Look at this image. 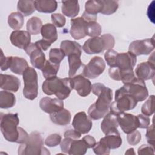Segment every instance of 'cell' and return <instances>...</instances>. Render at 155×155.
<instances>
[{"label": "cell", "mask_w": 155, "mask_h": 155, "mask_svg": "<svg viewBox=\"0 0 155 155\" xmlns=\"http://www.w3.org/2000/svg\"><path fill=\"white\" fill-rule=\"evenodd\" d=\"M91 91L98 97L96 102L90 106L88 114L91 119L99 120L109 112L113 99V92L111 88L101 83L93 84Z\"/></svg>", "instance_id": "cell-1"}, {"label": "cell", "mask_w": 155, "mask_h": 155, "mask_svg": "<svg viewBox=\"0 0 155 155\" xmlns=\"http://www.w3.org/2000/svg\"><path fill=\"white\" fill-rule=\"evenodd\" d=\"M19 123L18 113H1V131L7 141L21 144L28 139L29 135L22 128L18 126Z\"/></svg>", "instance_id": "cell-2"}, {"label": "cell", "mask_w": 155, "mask_h": 155, "mask_svg": "<svg viewBox=\"0 0 155 155\" xmlns=\"http://www.w3.org/2000/svg\"><path fill=\"white\" fill-rule=\"evenodd\" d=\"M42 89L47 95L54 94L58 99L64 100L70 96L71 91L70 78H59L54 76L46 79L42 84Z\"/></svg>", "instance_id": "cell-3"}, {"label": "cell", "mask_w": 155, "mask_h": 155, "mask_svg": "<svg viewBox=\"0 0 155 155\" xmlns=\"http://www.w3.org/2000/svg\"><path fill=\"white\" fill-rule=\"evenodd\" d=\"M19 155H43L50 154L49 151L44 147V140L38 131L31 132L27 140L18 148Z\"/></svg>", "instance_id": "cell-4"}, {"label": "cell", "mask_w": 155, "mask_h": 155, "mask_svg": "<svg viewBox=\"0 0 155 155\" xmlns=\"http://www.w3.org/2000/svg\"><path fill=\"white\" fill-rule=\"evenodd\" d=\"M114 44V38L111 34H104L100 37L90 38L87 39L84 42L82 49L88 54H99L105 50L112 49Z\"/></svg>", "instance_id": "cell-5"}, {"label": "cell", "mask_w": 155, "mask_h": 155, "mask_svg": "<svg viewBox=\"0 0 155 155\" xmlns=\"http://www.w3.org/2000/svg\"><path fill=\"white\" fill-rule=\"evenodd\" d=\"M114 99L110 105V110L117 115L133 109L137 103V101L127 93L122 87L116 91Z\"/></svg>", "instance_id": "cell-6"}, {"label": "cell", "mask_w": 155, "mask_h": 155, "mask_svg": "<svg viewBox=\"0 0 155 155\" xmlns=\"http://www.w3.org/2000/svg\"><path fill=\"white\" fill-rule=\"evenodd\" d=\"M22 76L24 84L23 95L26 99L33 100L38 94V74L34 68L28 67Z\"/></svg>", "instance_id": "cell-7"}, {"label": "cell", "mask_w": 155, "mask_h": 155, "mask_svg": "<svg viewBox=\"0 0 155 155\" xmlns=\"http://www.w3.org/2000/svg\"><path fill=\"white\" fill-rule=\"evenodd\" d=\"M28 67V62L24 58L18 56L5 57L4 54H1V69L2 71L10 68L13 73L18 75H22Z\"/></svg>", "instance_id": "cell-8"}, {"label": "cell", "mask_w": 155, "mask_h": 155, "mask_svg": "<svg viewBox=\"0 0 155 155\" xmlns=\"http://www.w3.org/2000/svg\"><path fill=\"white\" fill-rule=\"evenodd\" d=\"M125 91L132 96L137 102H142L148 96V91L144 81L136 78L132 82L122 86Z\"/></svg>", "instance_id": "cell-9"}, {"label": "cell", "mask_w": 155, "mask_h": 155, "mask_svg": "<svg viewBox=\"0 0 155 155\" xmlns=\"http://www.w3.org/2000/svg\"><path fill=\"white\" fill-rule=\"evenodd\" d=\"M105 68V63L104 59L100 56H94L84 67L82 74L87 78L95 79L104 72Z\"/></svg>", "instance_id": "cell-10"}, {"label": "cell", "mask_w": 155, "mask_h": 155, "mask_svg": "<svg viewBox=\"0 0 155 155\" xmlns=\"http://www.w3.org/2000/svg\"><path fill=\"white\" fill-rule=\"evenodd\" d=\"M153 37L142 40H136L131 42L128 47V51L134 56L149 54L154 49Z\"/></svg>", "instance_id": "cell-11"}, {"label": "cell", "mask_w": 155, "mask_h": 155, "mask_svg": "<svg viewBox=\"0 0 155 155\" xmlns=\"http://www.w3.org/2000/svg\"><path fill=\"white\" fill-rule=\"evenodd\" d=\"M70 85L71 89L76 90L78 94L82 97L87 96L91 91V82L82 74L70 78Z\"/></svg>", "instance_id": "cell-12"}, {"label": "cell", "mask_w": 155, "mask_h": 155, "mask_svg": "<svg viewBox=\"0 0 155 155\" xmlns=\"http://www.w3.org/2000/svg\"><path fill=\"white\" fill-rule=\"evenodd\" d=\"M24 50L27 55L30 56V62L33 67L41 70L46 62L45 56L43 51L35 42L30 43Z\"/></svg>", "instance_id": "cell-13"}, {"label": "cell", "mask_w": 155, "mask_h": 155, "mask_svg": "<svg viewBox=\"0 0 155 155\" xmlns=\"http://www.w3.org/2000/svg\"><path fill=\"white\" fill-rule=\"evenodd\" d=\"M117 116L118 124L124 133L128 134L139 128V121L137 116L123 112L117 114Z\"/></svg>", "instance_id": "cell-14"}, {"label": "cell", "mask_w": 155, "mask_h": 155, "mask_svg": "<svg viewBox=\"0 0 155 155\" xmlns=\"http://www.w3.org/2000/svg\"><path fill=\"white\" fill-rule=\"evenodd\" d=\"M136 56L129 51L117 53L114 67H117L121 71L132 70L136 65Z\"/></svg>", "instance_id": "cell-15"}, {"label": "cell", "mask_w": 155, "mask_h": 155, "mask_svg": "<svg viewBox=\"0 0 155 155\" xmlns=\"http://www.w3.org/2000/svg\"><path fill=\"white\" fill-rule=\"evenodd\" d=\"M91 119L84 111L76 113L73 119L72 125L74 130L81 134L88 133L92 127Z\"/></svg>", "instance_id": "cell-16"}, {"label": "cell", "mask_w": 155, "mask_h": 155, "mask_svg": "<svg viewBox=\"0 0 155 155\" xmlns=\"http://www.w3.org/2000/svg\"><path fill=\"white\" fill-rule=\"evenodd\" d=\"M70 33L72 38L79 40L87 36L88 23L82 17L72 18L70 21Z\"/></svg>", "instance_id": "cell-17"}, {"label": "cell", "mask_w": 155, "mask_h": 155, "mask_svg": "<svg viewBox=\"0 0 155 155\" xmlns=\"http://www.w3.org/2000/svg\"><path fill=\"white\" fill-rule=\"evenodd\" d=\"M135 73L137 78L143 81L153 79L154 77V61L149 58L148 61L139 64L135 69Z\"/></svg>", "instance_id": "cell-18"}, {"label": "cell", "mask_w": 155, "mask_h": 155, "mask_svg": "<svg viewBox=\"0 0 155 155\" xmlns=\"http://www.w3.org/2000/svg\"><path fill=\"white\" fill-rule=\"evenodd\" d=\"M30 35L27 31L15 30L10 34V40L14 46L25 50L30 44Z\"/></svg>", "instance_id": "cell-19"}, {"label": "cell", "mask_w": 155, "mask_h": 155, "mask_svg": "<svg viewBox=\"0 0 155 155\" xmlns=\"http://www.w3.org/2000/svg\"><path fill=\"white\" fill-rule=\"evenodd\" d=\"M39 107L46 113L51 114L59 111L64 108V102L58 98L45 97L41 99Z\"/></svg>", "instance_id": "cell-20"}, {"label": "cell", "mask_w": 155, "mask_h": 155, "mask_svg": "<svg viewBox=\"0 0 155 155\" xmlns=\"http://www.w3.org/2000/svg\"><path fill=\"white\" fill-rule=\"evenodd\" d=\"M21 85L19 79L9 74H0V88L6 91L16 92Z\"/></svg>", "instance_id": "cell-21"}, {"label": "cell", "mask_w": 155, "mask_h": 155, "mask_svg": "<svg viewBox=\"0 0 155 155\" xmlns=\"http://www.w3.org/2000/svg\"><path fill=\"white\" fill-rule=\"evenodd\" d=\"M99 141L105 144L110 149H116L120 147L122 143L120 134L117 130L105 134V136L101 138Z\"/></svg>", "instance_id": "cell-22"}, {"label": "cell", "mask_w": 155, "mask_h": 155, "mask_svg": "<svg viewBox=\"0 0 155 155\" xmlns=\"http://www.w3.org/2000/svg\"><path fill=\"white\" fill-rule=\"evenodd\" d=\"M119 126L117 114L111 111L108 112L104 117L101 124V128L105 134L110 131L117 130Z\"/></svg>", "instance_id": "cell-23"}, {"label": "cell", "mask_w": 155, "mask_h": 155, "mask_svg": "<svg viewBox=\"0 0 155 155\" xmlns=\"http://www.w3.org/2000/svg\"><path fill=\"white\" fill-rule=\"evenodd\" d=\"M50 118L51 122L58 125H67L70 124L71 119L70 112L63 108L61 110L50 114Z\"/></svg>", "instance_id": "cell-24"}, {"label": "cell", "mask_w": 155, "mask_h": 155, "mask_svg": "<svg viewBox=\"0 0 155 155\" xmlns=\"http://www.w3.org/2000/svg\"><path fill=\"white\" fill-rule=\"evenodd\" d=\"M60 48L67 56L73 54H77L81 56L82 54V47L76 41L70 40L62 41L60 45Z\"/></svg>", "instance_id": "cell-25"}, {"label": "cell", "mask_w": 155, "mask_h": 155, "mask_svg": "<svg viewBox=\"0 0 155 155\" xmlns=\"http://www.w3.org/2000/svg\"><path fill=\"white\" fill-rule=\"evenodd\" d=\"M79 5L78 1H62V12L67 17L74 18L79 12Z\"/></svg>", "instance_id": "cell-26"}, {"label": "cell", "mask_w": 155, "mask_h": 155, "mask_svg": "<svg viewBox=\"0 0 155 155\" xmlns=\"http://www.w3.org/2000/svg\"><path fill=\"white\" fill-rule=\"evenodd\" d=\"M34 2L36 10L41 13H52L56 10L58 7V3L56 1L37 0L35 1Z\"/></svg>", "instance_id": "cell-27"}, {"label": "cell", "mask_w": 155, "mask_h": 155, "mask_svg": "<svg viewBox=\"0 0 155 155\" xmlns=\"http://www.w3.org/2000/svg\"><path fill=\"white\" fill-rule=\"evenodd\" d=\"M41 33L43 39H45L51 44L55 42L58 39V32L56 27L50 23H47L42 25Z\"/></svg>", "instance_id": "cell-28"}, {"label": "cell", "mask_w": 155, "mask_h": 155, "mask_svg": "<svg viewBox=\"0 0 155 155\" xmlns=\"http://www.w3.org/2000/svg\"><path fill=\"white\" fill-rule=\"evenodd\" d=\"M68 62L69 65L68 76L73 78L76 74L77 71L81 67L85 66L81 59V55L73 54L68 56Z\"/></svg>", "instance_id": "cell-29"}, {"label": "cell", "mask_w": 155, "mask_h": 155, "mask_svg": "<svg viewBox=\"0 0 155 155\" xmlns=\"http://www.w3.org/2000/svg\"><path fill=\"white\" fill-rule=\"evenodd\" d=\"M88 147L83 139H74L72 140L68 154L70 155H84L86 153Z\"/></svg>", "instance_id": "cell-30"}, {"label": "cell", "mask_w": 155, "mask_h": 155, "mask_svg": "<svg viewBox=\"0 0 155 155\" xmlns=\"http://www.w3.org/2000/svg\"><path fill=\"white\" fill-rule=\"evenodd\" d=\"M16 104L15 96L7 91H0V107L7 109L13 107Z\"/></svg>", "instance_id": "cell-31"}, {"label": "cell", "mask_w": 155, "mask_h": 155, "mask_svg": "<svg viewBox=\"0 0 155 155\" xmlns=\"http://www.w3.org/2000/svg\"><path fill=\"white\" fill-rule=\"evenodd\" d=\"M35 1H19L17 4L18 12L24 16L31 15L35 10Z\"/></svg>", "instance_id": "cell-32"}, {"label": "cell", "mask_w": 155, "mask_h": 155, "mask_svg": "<svg viewBox=\"0 0 155 155\" xmlns=\"http://www.w3.org/2000/svg\"><path fill=\"white\" fill-rule=\"evenodd\" d=\"M8 25L13 30H18L24 24V16L19 12H12L8 17Z\"/></svg>", "instance_id": "cell-33"}, {"label": "cell", "mask_w": 155, "mask_h": 155, "mask_svg": "<svg viewBox=\"0 0 155 155\" xmlns=\"http://www.w3.org/2000/svg\"><path fill=\"white\" fill-rule=\"evenodd\" d=\"M59 69V64H53L49 60L46 61L44 67L41 70L44 78L48 79L56 76Z\"/></svg>", "instance_id": "cell-34"}, {"label": "cell", "mask_w": 155, "mask_h": 155, "mask_svg": "<svg viewBox=\"0 0 155 155\" xmlns=\"http://www.w3.org/2000/svg\"><path fill=\"white\" fill-rule=\"evenodd\" d=\"M26 27L28 32L31 35H36L41 32L42 22L40 18L34 16L28 20Z\"/></svg>", "instance_id": "cell-35"}, {"label": "cell", "mask_w": 155, "mask_h": 155, "mask_svg": "<svg viewBox=\"0 0 155 155\" xmlns=\"http://www.w3.org/2000/svg\"><path fill=\"white\" fill-rule=\"evenodd\" d=\"M103 8L102 1L90 0L85 2V8L87 13L94 15H97L98 13H101Z\"/></svg>", "instance_id": "cell-36"}, {"label": "cell", "mask_w": 155, "mask_h": 155, "mask_svg": "<svg viewBox=\"0 0 155 155\" xmlns=\"http://www.w3.org/2000/svg\"><path fill=\"white\" fill-rule=\"evenodd\" d=\"M103 2V8L101 13L105 15H111L116 12L119 7V4L117 1L113 0H102Z\"/></svg>", "instance_id": "cell-37"}, {"label": "cell", "mask_w": 155, "mask_h": 155, "mask_svg": "<svg viewBox=\"0 0 155 155\" xmlns=\"http://www.w3.org/2000/svg\"><path fill=\"white\" fill-rule=\"evenodd\" d=\"M65 56V53L61 48H51L49 51V61L53 64H59Z\"/></svg>", "instance_id": "cell-38"}, {"label": "cell", "mask_w": 155, "mask_h": 155, "mask_svg": "<svg viewBox=\"0 0 155 155\" xmlns=\"http://www.w3.org/2000/svg\"><path fill=\"white\" fill-rule=\"evenodd\" d=\"M154 96L151 95L145 101V102L142 105L141 111L143 114L147 116H150L154 113Z\"/></svg>", "instance_id": "cell-39"}, {"label": "cell", "mask_w": 155, "mask_h": 155, "mask_svg": "<svg viewBox=\"0 0 155 155\" xmlns=\"http://www.w3.org/2000/svg\"><path fill=\"white\" fill-rule=\"evenodd\" d=\"M102 28L100 24L97 22H91L88 23L87 25V36L91 38L99 36L101 34Z\"/></svg>", "instance_id": "cell-40"}, {"label": "cell", "mask_w": 155, "mask_h": 155, "mask_svg": "<svg viewBox=\"0 0 155 155\" xmlns=\"http://www.w3.org/2000/svg\"><path fill=\"white\" fill-rule=\"evenodd\" d=\"M62 140V137L60 134L54 133L49 135L45 140V144L50 147H53L58 145Z\"/></svg>", "instance_id": "cell-41"}, {"label": "cell", "mask_w": 155, "mask_h": 155, "mask_svg": "<svg viewBox=\"0 0 155 155\" xmlns=\"http://www.w3.org/2000/svg\"><path fill=\"white\" fill-rule=\"evenodd\" d=\"M94 153L97 155H108L110 153V149L105 144L99 141L97 142L93 147Z\"/></svg>", "instance_id": "cell-42"}, {"label": "cell", "mask_w": 155, "mask_h": 155, "mask_svg": "<svg viewBox=\"0 0 155 155\" xmlns=\"http://www.w3.org/2000/svg\"><path fill=\"white\" fill-rule=\"evenodd\" d=\"M127 140L130 145H136L139 143L141 140V134L139 131L135 130L128 134Z\"/></svg>", "instance_id": "cell-43"}, {"label": "cell", "mask_w": 155, "mask_h": 155, "mask_svg": "<svg viewBox=\"0 0 155 155\" xmlns=\"http://www.w3.org/2000/svg\"><path fill=\"white\" fill-rule=\"evenodd\" d=\"M53 25L57 27H62L65 25L66 19L63 15L60 13H53L51 16Z\"/></svg>", "instance_id": "cell-44"}, {"label": "cell", "mask_w": 155, "mask_h": 155, "mask_svg": "<svg viewBox=\"0 0 155 155\" xmlns=\"http://www.w3.org/2000/svg\"><path fill=\"white\" fill-rule=\"evenodd\" d=\"M117 52L113 49L107 50L104 54V58L108 65L110 67H113Z\"/></svg>", "instance_id": "cell-45"}, {"label": "cell", "mask_w": 155, "mask_h": 155, "mask_svg": "<svg viewBox=\"0 0 155 155\" xmlns=\"http://www.w3.org/2000/svg\"><path fill=\"white\" fill-rule=\"evenodd\" d=\"M146 132V137L147 142L149 145L152 147H154V127L153 124H151L150 126H148Z\"/></svg>", "instance_id": "cell-46"}, {"label": "cell", "mask_w": 155, "mask_h": 155, "mask_svg": "<svg viewBox=\"0 0 155 155\" xmlns=\"http://www.w3.org/2000/svg\"><path fill=\"white\" fill-rule=\"evenodd\" d=\"M139 121V128H147L150 124V119L148 116L144 114H138L137 116Z\"/></svg>", "instance_id": "cell-47"}, {"label": "cell", "mask_w": 155, "mask_h": 155, "mask_svg": "<svg viewBox=\"0 0 155 155\" xmlns=\"http://www.w3.org/2000/svg\"><path fill=\"white\" fill-rule=\"evenodd\" d=\"M154 147L150 145H142L138 148V154H154Z\"/></svg>", "instance_id": "cell-48"}, {"label": "cell", "mask_w": 155, "mask_h": 155, "mask_svg": "<svg viewBox=\"0 0 155 155\" xmlns=\"http://www.w3.org/2000/svg\"><path fill=\"white\" fill-rule=\"evenodd\" d=\"M74 139L68 138V137H65L63 140H61L60 143V146H61V149L62 152L66 154H68L70 147L71 145V143L72 140Z\"/></svg>", "instance_id": "cell-49"}, {"label": "cell", "mask_w": 155, "mask_h": 155, "mask_svg": "<svg viewBox=\"0 0 155 155\" xmlns=\"http://www.w3.org/2000/svg\"><path fill=\"white\" fill-rule=\"evenodd\" d=\"M81 133L74 129L67 130L64 133V137H68L72 139H78L81 137Z\"/></svg>", "instance_id": "cell-50"}, {"label": "cell", "mask_w": 155, "mask_h": 155, "mask_svg": "<svg viewBox=\"0 0 155 155\" xmlns=\"http://www.w3.org/2000/svg\"><path fill=\"white\" fill-rule=\"evenodd\" d=\"M82 139L84 140V142H85L86 145H87L88 147V148H93L95 144L96 143V140L95 139L90 136V135H87V136H85Z\"/></svg>", "instance_id": "cell-51"}, {"label": "cell", "mask_w": 155, "mask_h": 155, "mask_svg": "<svg viewBox=\"0 0 155 155\" xmlns=\"http://www.w3.org/2000/svg\"><path fill=\"white\" fill-rule=\"evenodd\" d=\"M35 43L42 51L47 50L48 48V47H50L51 45V44L50 42L43 39L37 41Z\"/></svg>", "instance_id": "cell-52"}, {"label": "cell", "mask_w": 155, "mask_h": 155, "mask_svg": "<svg viewBox=\"0 0 155 155\" xmlns=\"http://www.w3.org/2000/svg\"><path fill=\"white\" fill-rule=\"evenodd\" d=\"M81 17L87 22H95L96 21L97 18V15L89 14L84 11Z\"/></svg>", "instance_id": "cell-53"}, {"label": "cell", "mask_w": 155, "mask_h": 155, "mask_svg": "<svg viewBox=\"0 0 155 155\" xmlns=\"http://www.w3.org/2000/svg\"><path fill=\"white\" fill-rule=\"evenodd\" d=\"M154 1H152L151 4H150V5L148 6V10H147V15L148 16L150 19V20H151L153 23H154Z\"/></svg>", "instance_id": "cell-54"}, {"label": "cell", "mask_w": 155, "mask_h": 155, "mask_svg": "<svg viewBox=\"0 0 155 155\" xmlns=\"http://www.w3.org/2000/svg\"><path fill=\"white\" fill-rule=\"evenodd\" d=\"M135 154V153L134 151V149L133 148H129L127 150V151L125 152V154Z\"/></svg>", "instance_id": "cell-55"}]
</instances>
